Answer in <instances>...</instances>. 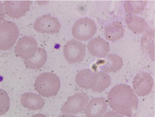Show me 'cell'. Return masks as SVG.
Returning <instances> with one entry per match:
<instances>
[{"label":"cell","mask_w":155,"mask_h":117,"mask_svg":"<svg viewBox=\"0 0 155 117\" xmlns=\"http://www.w3.org/2000/svg\"><path fill=\"white\" fill-rule=\"evenodd\" d=\"M111 108L121 115L131 117L138 108V100L132 88L126 84L114 86L108 95Z\"/></svg>","instance_id":"1"},{"label":"cell","mask_w":155,"mask_h":117,"mask_svg":"<svg viewBox=\"0 0 155 117\" xmlns=\"http://www.w3.org/2000/svg\"><path fill=\"white\" fill-rule=\"evenodd\" d=\"M61 82L59 78L54 73H42L38 76L35 83V90L45 98L56 95L59 91Z\"/></svg>","instance_id":"2"},{"label":"cell","mask_w":155,"mask_h":117,"mask_svg":"<svg viewBox=\"0 0 155 117\" xmlns=\"http://www.w3.org/2000/svg\"><path fill=\"white\" fill-rule=\"evenodd\" d=\"M19 34L18 28L14 23L6 21L0 24V50L11 49L16 42Z\"/></svg>","instance_id":"3"},{"label":"cell","mask_w":155,"mask_h":117,"mask_svg":"<svg viewBox=\"0 0 155 117\" xmlns=\"http://www.w3.org/2000/svg\"><path fill=\"white\" fill-rule=\"evenodd\" d=\"M97 30L93 20L87 18L79 19L73 27V36L81 41H87L94 36Z\"/></svg>","instance_id":"4"},{"label":"cell","mask_w":155,"mask_h":117,"mask_svg":"<svg viewBox=\"0 0 155 117\" xmlns=\"http://www.w3.org/2000/svg\"><path fill=\"white\" fill-rule=\"evenodd\" d=\"M89 100L87 94L76 93L66 102L61 109L62 113L77 114L81 112L85 108Z\"/></svg>","instance_id":"5"},{"label":"cell","mask_w":155,"mask_h":117,"mask_svg":"<svg viewBox=\"0 0 155 117\" xmlns=\"http://www.w3.org/2000/svg\"><path fill=\"white\" fill-rule=\"evenodd\" d=\"M65 58L70 63L80 62L83 59L85 54L84 46L75 40L68 42L63 47Z\"/></svg>","instance_id":"6"},{"label":"cell","mask_w":155,"mask_h":117,"mask_svg":"<svg viewBox=\"0 0 155 117\" xmlns=\"http://www.w3.org/2000/svg\"><path fill=\"white\" fill-rule=\"evenodd\" d=\"M38 48L36 40L31 37L25 36L18 42L15 51L18 57L24 60H29L34 57Z\"/></svg>","instance_id":"7"},{"label":"cell","mask_w":155,"mask_h":117,"mask_svg":"<svg viewBox=\"0 0 155 117\" xmlns=\"http://www.w3.org/2000/svg\"><path fill=\"white\" fill-rule=\"evenodd\" d=\"M34 29L41 33L52 34L59 32L61 24L57 18L50 15H46L36 19Z\"/></svg>","instance_id":"8"},{"label":"cell","mask_w":155,"mask_h":117,"mask_svg":"<svg viewBox=\"0 0 155 117\" xmlns=\"http://www.w3.org/2000/svg\"><path fill=\"white\" fill-rule=\"evenodd\" d=\"M134 91L139 96H144L151 92L153 85V80L151 76L146 72L137 74L133 81Z\"/></svg>","instance_id":"9"},{"label":"cell","mask_w":155,"mask_h":117,"mask_svg":"<svg viewBox=\"0 0 155 117\" xmlns=\"http://www.w3.org/2000/svg\"><path fill=\"white\" fill-rule=\"evenodd\" d=\"M31 3L30 1H6L4 4L6 14L13 18L18 19L29 11Z\"/></svg>","instance_id":"10"},{"label":"cell","mask_w":155,"mask_h":117,"mask_svg":"<svg viewBox=\"0 0 155 117\" xmlns=\"http://www.w3.org/2000/svg\"><path fill=\"white\" fill-rule=\"evenodd\" d=\"M97 67L105 72H115L120 70L123 66V60L118 56L111 54L99 60Z\"/></svg>","instance_id":"11"},{"label":"cell","mask_w":155,"mask_h":117,"mask_svg":"<svg viewBox=\"0 0 155 117\" xmlns=\"http://www.w3.org/2000/svg\"><path fill=\"white\" fill-rule=\"evenodd\" d=\"M98 78L97 73L89 69H84L80 71L77 74L75 81L79 87L89 89L93 88L96 85Z\"/></svg>","instance_id":"12"},{"label":"cell","mask_w":155,"mask_h":117,"mask_svg":"<svg viewBox=\"0 0 155 117\" xmlns=\"http://www.w3.org/2000/svg\"><path fill=\"white\" fill-rule=\"evenodd\" d=\"M107 108L106 101L102 98H94L88 103L85 113L86 117H101Z\"/></svg>","instance_id":"13"},{"label":"cell","mask_w":155,"mask_h":117,"mask_svg":"<svg viewBox=\"0 0 155 117\" xmlns=\"http://www.w3.org/2000/svg\"><path fill=\"white\" fill-rule=\"evenodd\" d=\"M88 50L91 54L96 57H104L110 50V45L101 38H95L89 43Z\"/></svg>","instance_id":"14"},{"label":"cell","mask_w":155,"mask_h":117,"mask_svg":"<svg viewBox=\"0 0 155 117\" xmlns=\"http://www.w3.org/2000/svg\"><path fill=\"white\" fill-rule=\"evenodd\" d=\"M20 101L24 107L33 111L41 110L45 104L44 99L41 97L32 93H24Z\"/></svg>","instance_id":"15"},{"label":"cell","mask_w":155,"mask_h":117,"mask_svg":"<svg viewBox=\"0 0 155 117\" xmlns=\"http://www.w3.org/2000/svg\"><path fill=\"white\" fill-rule=\"evenodd\" d=\"M125 20L128 29L134 33H143L147 32L149 29L147 22L143 19L135 15H127Z\"/></svg>","instance_id":"16"},{"label":"cell","mask_w":155,"mask_h":117,"mask_svg":"<svg viewBox=\"0 0 155 117\" xmlns=\"http://www.w3.org/2000/svg\"><path fill=\"white\" fill-rule=\"evenodd\" d=\"M47 59L46 52L42 48H38L37 51L31 59L24 60L26 67L30 69L38 70L43 67Z\"/></svg>","instance_id":"17"},{"label":"cell","mask_w":155,"mask_h":117,"mask_svg":"<svg viewBox=\"0 0 155 117\" xmlns=\"http://www.w3.org/2000/svg\"><path fill=\"white\" fill-rule=\"evenodd\" d=\"M124 30L120 22H115L106 27L104 33L106 39L109 41L115 42L122 37Z\"/></svg>","instance_id":"18"},{"label":"cell","mask_w":155,"mask_h":117,"mask_svg":"<svg viewBox=\"0 0 155 117\" xmlns=\"http://www.w3.org/2000/svg\"><path fill=\"white\" fill-rule=\"evenodd\" d=\"M141 46L144 51L154 56L155 30H150L142 37Z\"/></svg>","instance_id":"19"},{"label":"cell","mask_w":155,"mask_h":117,"mask_svg":"<svg viewBox=\"0 0 155 117\" xmlns=\"http://www.w3.org/2000/svg\"><path fill=\"white\" fill-rule=\"evenodd\" d=\"M148 3L146 1H127L124 4L126 13L130 14H138L143 11Z\"/></svg>","instance_id":"20"},{"label":"cell","mask_w":155,"mask_h":117,"mask_svg":"<svg viewBox=\"0 0 155 117\" xmlns=\"http://www.w3.org/2000/svg\"><path fill=\"white\" fill-rule=\"evenodd\" d=\"M97 74L98 78L97 83L91 90L94 92L100 93L105 91L110 86L111 80L107 74L101 72H97Z\"/></svg>","instance_id":"21"},{"label":"cell","mask_w":155,"mask_h":117,"mask_svg":"<svg viewBox=\"0 0 155 117\" xmlns=\"http://www.w3.org/2000/svg\"><path fill=\"white\" fill-rule=\"evenodd\" d=\"M10 99L6 91L0 88V116L4 115L9 111Z\"/></svg>","instance_id":"22"},{"label":"cell","mask_w":155,"mask_h":117,"mask_svg":"<svg viewBox=\"0 0 155 117\" xmlns=\"http://www.w3.org/2000/svg\"><path fill=\"white\" fill-rule=\"evenodd\" d=\"M103 117H123L119 114L113 111H109L107 112Z\"/></svg>","instance_id":"23"},{"label":"cell","mask_w":155,"mask_h":117,"mask_svg":"<svg viewBox=\"0 0 155 117\" xmlns=\"http://www.w3.org/2000/svg\"><path fill=\"white\" fill-rule=\"evenodd\" d=\"M5 17V14L4 11L3 5L0 2V22L3 21Z\"/></svg>","instance_id":"24"},{"label":"cell","mask_w":155,"mask_h":117,"mask_svg":"<svg viewBox=\"0 0 155 117\" xmlns=\"http://www.w3.org/2000/svg\"><path fill=\"white\" fill-rule=\"evenodd\" d=\"M58 117H76L74 115H71V114H64V115H61Z\"/></svg>","instance_id":"25"},{"label":"cell","mask_w":155,"mask_h":117,"mask_svg":"<svg viewBox=\"0 0 155 117\" xmlns=\"http://www.w3.org/2000/svg\"><path fill=\"white\" fill-rule=\"evenodd\" d=\"M32 117H47L46 116L41 114H35Z\"/></svg>","instance_id":"26"}]
</instances>
